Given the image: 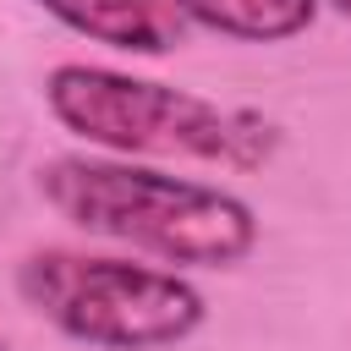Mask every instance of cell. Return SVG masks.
I'll list each match as a JSON object with an SVG mask.
<instances>
[{"label": "cell", "instance_id": "cell-1", "mask_svg": "<svg viewBox=\"0 0 351 351\" xmlns=\"http://www.w3.org/2000/svg\"><path fill=\"white\" fill-rule=\"evenodd\" d=\"M38 197L82 236L115 241L132 258L165 269H236L258 252V208L203 176H176L143 159L110 154H55L38 165Z\"/></svg>", "mask_w": 351, "mask_h": 351}, {"label": "cell", "instance_id": "cell-2", "mask_svg": "<svg viewBox=\"0 0 351 351\" xmlns=\"http://www.w3.org/2000/svg\"><path fill=\"white\" fill-rule=\"evenodd\" d=\"M44 110L60 132L110 159H192L219 170H263L285 132L274 115L219 104L181 82L137 77L99 60H60L44 71Z\"/></svg>", "mask_w": 351, "mask_h": 351}, {"label": "cell", "instance_id": "cell-3", "mask_svg": "<svg viewBox=\"0 0 351 351\" xmlns=\"http://www.w3.org/2000/svg\"><path fill=\"white\" fill-rule=\"evenodd\" d=\"M16 296L88 351H170L208 324V296L181 269L115 252L38 247L16 263Z\"/></svg>", "mask_w": 351, "mask_h": 351}, {"label": "cell", "instance_id": "cell-4", "mask_svg": "<svg viewBox=\"0 0 351 351\" xmlns=\"http://www.w3.org/2000/svg\"><path fill=\"white\" fill-rule=\"evenodd\" d=\"M33 5L66 33L115 55H143V60L170 55L186 33L170 0H33Z\"/></svg>", "mask_w": 351, "mask_h": 351}, {"label": "cell", "instance_id": "cell-5", "mask_svg": "<svg viewBox=\"0 0 351 351\" xmlns=\"http://www.w3.org/2000/svg\"><path fill=\"white\" fill-rule=\"evenodd\" d=\"M181 22L219 33L230 44H291L302 38L324 0H170Z\"/></svg>", "mask_w": 351, "mask_h": 351}, {"label": "cell", "instance_id": "cell-6", "mask_svg": "<svg viewBox=\"0 0 351 351\" xmlns=\"http://www.w3.org/2000/svg\"><path fill=\"white\" fill-rule=\"evenodd\" d=\"M324 5H335L340 16H351V0H324Z\"/></svg>", "mask_w": 351, "mask_h": 351}, {"label": "cell", "instance_id": "cell-7", "mask_svg": "<svg viewBox=\"0 0 351 351\" xmlns=\"http://www.w3.org/2000/svg\"><path fill=\"white\" fill-rule=\"evenodd\" d=\"M0 351H11V346H5V340H0Z\"/></svg>", "mask_w": 351, "mask_h": 351}]
</instances>
